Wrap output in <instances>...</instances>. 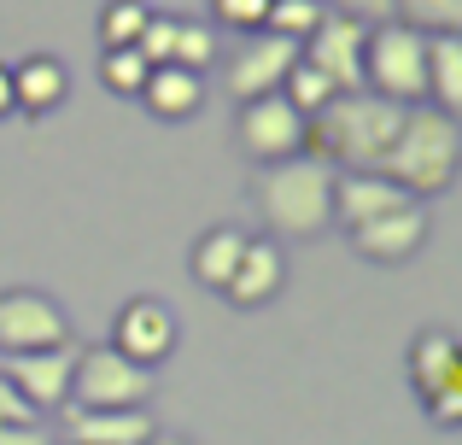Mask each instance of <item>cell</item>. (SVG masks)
I'll return each instance as SVG.
<instances>
[{"label":"cell","mask_w":462,"mask_h":445,"mask_svg":"<svg viewBox=\"0 0 462 445\" xmlns=\"http://www.w3.org/2000/svg\"><path fill=\"white\" fill-rule=\"evenodd\" d=\"M428 106L462 124V35H428Z\"/></svg>","instance_id":"cell-20"},{"label":"cell","mask_w":462,"mask_h":445,"mask_svg":"<svg viewBox=\"0 0 462 445\" xmlns=\"http://www.w3.org/2000/svg\"><path fill=\"white\" fill-rule=\"evenodd\" d=\"M152 434V411H70L65 422V445H147Z\"/></svg>","instance_id":"cell-16"},{"label":"cell","mask_w":462,"mask_h":445,"mask_svg":"<svg viewBox=\"0 0 462 445\" xmlns=\"http://www.w3.org/2000/svg\"><path fill=\"white\" fill-rule=\"evenodd\" d=\"M457 364H462V340L457 334L451 329H421L416 340H410V387H416V399H428Z\"/></svg>","instance_id":"cell-19"},{"label":"cell","mask_w":462,"mask_h":445,"mask_svg":"<svg viewBox=\"0 0 462 445\" xmlns=\"http://www.w3.org/2000/svg\"><path fill=\"white\" fill-rule=\"evenodd\" d=\"M141 106L152 117H164V124H188L205 106V77L199 70H181V65H152L147 88H141Z\"/></svg>","instance_id":"cell-17"},{"label":"cell","mask_w":462,"mask_h":445,"mask_svg":"<svg viewBox=\"0 0 462 445\" xmlns=\"http://www.w3.org/2000/svg\"><path fill=\"white\" fill-rule=\"evenodd\" d=\"M305 124L310 117L299 112L287 94H258V100H240V117H235V135L246 147V159L258 164H282V159H299L305 153Z\"/></svg>","instance_id":"cell-6"},{"label":"cell","mask_w":462,"mask_h":445,"mask_svg":"<svg viewBox=\"0 0 462 445\" xmlns=\"http://www.w3.org/2000/svg\"><path fill=\"white\" fill-rule=\"evenodd\" d=\"M152 369L129 364L117 346H77L70 369V411H147Z\"/></svg>","instance_id":"cell-5"},{"label":"cell","mask_w":462,"mask_h":445,"mask_svg":"<svg viewBox=\"0 0 462 445\" xmlns=\"http://www.w3.org/2000/svg\"><path fill=\"white\" fill-rule=\"evenodd\" d=\"M147 77H152V65L135 53V47H106L100 53V82H106V94H117V100H141Z\"/></svg>","instance_id":"cell-21"},{"label":"cell","mask_w":462,"mask_h":445,"mask_svg":"<svg viewBox=\"0 0 462 445\" xmlns=\"http://www.w3.org/2000/svg\"><path fill=\"white\" fill-rule=\"evenodd\" d=\"M0 445H53L42 422H0Z\"/></svg>","instance_id":"cell-30"},{"label":"cell","mask_w":462,"mask_h":445,"mask_svg":"<svg viewBox=\"0 0 462 445\" xmlns=\"http://www.w3.org/2000/svg\"><path fill=\"white\" fill-rule=\"evenodd\" d=\"M147 445H193V440H188V434H164V428H158V434H152Z\"/></svg>","instance_id":"cell-33"},{"label":"cell","mask_w":462,"mask_h":445,"mask_svg":"<svg viewBox=\"0 0 462 445\" xmlns=\"http://www.w3.org/2000/svg\"><path fill=\"white\" fill-rule=\"evenodd\" d=\"M398 124H404V106L381 100V94H334L305 124V153L322 159L328 171H381V159L398 141Z\"/></svg>","instance_id":"cell-1"},{"label":"cell","mask_w":462,"mask_h":445,"mask_svg":"<svg viewBox=\"0 0 462 445\" xmlns=\"http://www.w3.org/2000/svg\"><path fill=\"white\" fill-rule=\"evenodd\" d=\"M363 88L393 106L428 100V35L410 30L404 18H381L363 35Z\"/></svg>","instance_id":"cell-4"},{"label":"cell","mask_w":462,"mask_h":445,"mask_svg":"<svg viewBox=\"0 0 462 445\" xmlns=\"http://www.w3.org/2000/svg\"><path fill=\"white\" fill-rule=\"evenodd\" d=\"M147 18H152L147 0H106V12H100V42L106 47H135L141 30H147Z\"/></svg>","instance_id":"cell-23"},{"label":"cell","mask_w":462,"mask_h":445,"mask_svg":"<svg viewBox=\"0 0 462 445\" xmlns=\"http://www.w3.org/2000/svg\"><path fill=\"white\" fill-rule=\"evenodd\" d=\"M282 287H287V252H282V240L246 235V252H240V264H235V275H228L223 299H228V305H240V311H258V305H270Z\"/></svg>","instance_id":"cell-13"},{"label":"cell","mask_w":462,"mask_h":445,"mask_svg":"<svg viewBox=\"0 0 462 445\" xmlns=\"http://www.w3.org/2000/svg\"><path fill=\"white\" fill-rule=\"evenodd\" d=\"M293 65H299V42L258 30V35H246V47H235L223 82H228V94H240V100H258V94H282V82H287Z\"/></svg>","instance_id":"cell-11"},{"label":"cell","mask_w":462,"mask_h":445,"mask_svg":"<svg viewBox=\"0 0 462 445\" xmlns=\"http://www.w3.org/2000/svg\"><path fill=\"white\" fill-rule=\"evenodd\" d=\"M334 12H351V18H363V23H381V18H393V0H334Z\"/></svg>","instance_id":"cell-31"},{"label":"cell","mask_w":462,"mask_h":445,"mask_svg":"<svg viewBox=\"0 0 462 445\" xmlns=\"http://www.w3.org/2000/svg\"><path fill=\"white\" fill-rule=\"evenodd\" d=\"M176 340H181V322H176V311L164 305V299H129L124 311L112 317V340L106 346H117V352L129 357V364H141V369H158L170 352H176Z\"/></svg>","instance_id":"cell-10"},{"label":"cell","mask_w":462,"mask_h":445,"mask_svg":"<svg viewBox=\"0 0 462 445\" xmlns=\"http://www.w3.org/2000/svg\"><path fill=\"white\" fill-rule=\"evenodd\" d=\"M135 53L147 59V65H170V53H176V12H152L141 42H135Z\"/></svg>","instance_id":"cell-27"},{"label":"cell","mask_w":462,"mask_h":445,"mask_svg":"<svg viewBox=\"0 0 462 445\" xmlns=\"http://www.w3.org/2000/svg\"><path fill=\"white\" fill-rule=\"evenodd\" d=\"M363 35H369V23L351 18V12H322V23L305 35V47H299V59L316 65L328 82H334L339 94H357L363 88Z\"/></svg>","instance_id":"cell-9"},{"label":"cell","mask_w":462,"mask_h":445,"mask_svg":"<svg viewBox=\"0 0 462 445\" xmlns=\"http://www.w3.org/2000/svg\"><path fill=\"white\" fill-rule=\"evenodd\" d=\"M462 171V124L439 106H404V124H398L393 153L381 159V176L398 182L410 199H433L457 182Z\"/></svg>","instance_id":"cell-2"},{"label":"cell","mask_w":462,"mask_h":445,"mask_svg":"<svg viewBox=\"0 0 462 445\" xmlns=\"http://www.w3.org/2000/svg\"><path fill=\"white\" fill-rule=\"evenodd\" d=\"M217 59V30L205 18H176V53H170V65H181V70H199L205 77V65Z\"/></svg>","instance_id":"cell-25"},{"label":"cell","mask_w":462,"mask_h":445,"mask_svg":"<svg viewBox=\"0 0 462 445\" xmlns=\"http://www.w3.org/2000/svg\"><path fill=\"white\" fill-rule=\"evenodd\" d=\"M211 12L228 23V30L258 35V30H263V18H270V0H211Z\"/></svg>","instance_id":"cell-29"},{"label":"cell","mask_w":462,"mask_h":445,"mask_svg":"<svg viewBox=\"0 0 462 445\" xmlns=\"http://www.w3.org/2000/svg\"><path fill=\"white\" fill-rule=\"evenodd\" d=\"M70 369H77V346H47V352H0V375L6 387L30 404L35 416H53L70 404Z\"/></svg>","instance_id":"cell-8"},{"label":"cell","mask_w":462,"mask_h":445,"mask_svg":"<svg viewBox=\"0 0 462 445\" xmlns=\"http://www.w3.org/2000/svg\"><path fill=\"white\" fill-rule=\"evenodd\" d=\"M393 18L421 35H462V0H393Z\"/></svg>","instance_id":"cell-22"},{"label":"cell","mask_w":462,"mask_h":445,"mask_svg":"<svg viewBox=\"0 0 462 445\" xmlns=\"http://www.w3.org/2000/svg\"><path fill=\"white\" fill-rule=\"evenodd\" d=\"M0 117H18V100H12V65H0Z\"/></svg>","instance_id":"cell-32"},{"label":"cell","mask_w":462,"mask_h":445,"mask_svg":"<svg viewBox=\"0 0 462 445\" xmlns=\"http://www.w3.org/2000/svg\"><path fill=\"white\" fill-rule=\"evenodd\" d=\"M328 0H270V18H263V30L270 35H287V42L305 47V35L322 23Z\"/></svg>","instance_id":"cell-24"},{"label":"cell","mask_w":462,"mask_h":445,"mask_svg":"<svg viewBox=\"0 0 462 445\" xmlns=\"http://www.w3.org/2000/svg\"><path fill=\"white\" fill-rule=\"evenodd\" d=\"M282 94H287V100H293V106H299V112H305V117H316V112H322V106L334 100L339 88H334V82H328V77H322V70H316V65H305V59H299V65L287 70Z\"/></svg>","instance_id":"cell-26"},{"label":"cell","mask_w":462,"mask_h":445,"mask_svg":"<svg viewBox=\"0 0 462 445\" xmlns=\"http://www.w3.org/2000/svg\"><path fill=\"white\" fill-rule=\"evenodd\" d=\"M65 94H70V70L59 65L53 53H30V59H18V65H12V100H18L23 117L59 112V106H65Z\"/></svg>","instance_id":"cell-15"},{"label":"cell","mask_w":462,"mask_h":445,"mask_svg":"<svg viewBox=\"0 0 462 445\" xmlns=\"http://www.w3.org/2000/svg\"><path fill=\"white\" fill-rule=\"evenodd\" d=\"M410 206V194L398 182H386L381 171H339L334 176V223L339 228H357V223H374L386 211Z\"/></svg>","instance_id":"cell-14"},{"label":"cell","mask_w":462,"mask_h":445,"mask_svg":"<svg viewBox=\"0 0 462 445\" xmlns=\"http://www.w3.org/2000/svg\"><path fill=\"white\" fill-rule=\"evenodd\" d=\"M346 235H351V252H357V258L404 264V258H416V252L428 246V206L410 199V206L386 211V218H374V223H357V228H346Z\"/></svg>","instance_id":"cell-12"},{"label":"cell","mask_w":462,"mask_h":445,"mask_svg":"<svg viewBox=\"0 0 462 445\" xmlns=\"http://www.w3.org/2000/svg\"><path fill=\"white\" fill-rule=\"evenodd\" d=\"M240 252H246V228H228V223L205 228V235L193 240V252H188L193 282H199V287H211V293H223V287H228V275H235V264H240Z\"/></svg>","instance_id":"cell-18"},{"label":"cell","mask_w":462,"mask_h":445,"mask_svg":"<svg viewBox=\"0 0 462 445\" xmlns=\"http://www.w3.org/2000/svg\"><path fill=\"white\" fill-rule=\"evenodd\" d=\"M421 411H428L439 428H462V364H457L451 375H445L439 387L428 393V399H421Z\"/></svg>","instance_id":"cell-28"},{"label":"cell","mask_w":462,"mask_h":445,"mask_svg":"<svg viewBox=\"0 0 462 445\" xmlns=\"http://www.w3.org/2000/svg\"><path fill=\"white\" fill-rule=\"evenodd\" d=\"M70 346V317L42 287H6L0 293V352H47Z\"/></svg>","instance_id":"cell-7"},{"label":"cell","mask_w":462,"mask_h":445,"mask_svg":"<svg viewBox=\"0 0 462 445\" xmlns=\"http://www.w3.org/2000/svg\"><path fill=\"white\" fill-rule=\"evenodd\" d=\"M334 176L322 159L299 153V159L263 164L258 188H252V206H258L270 240H316L334 223Z\"/></svg>","instance_id":"cell-3"}]
</instances>
